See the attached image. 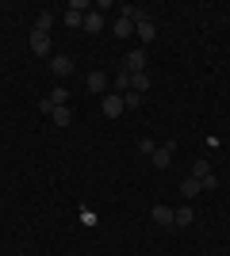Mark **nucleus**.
Here are the masks:
<instances>
[{"label": "nucleus", "mask_w": 230, "mask_h": 256, "mask_svg": "<svg viewBox=\"0 0 230 256\" xmlns=\"http://www.w3.org/2000/svg\"><path fill=\"white\" fill-rule=\"evenodd\" d=\"M100 111H104L108 118H119L123 111H127V104H123V96H119V92H108V96L100 100Z\"/></svg>", "instance_id": "1"}, {"label": "nucleus", "mask_w": 230, "mask_h": 256, "mask_svg": "<svg viewBox=\"0 0 230 256\" xmlns=\"http://www.w3.org/2000/svg\"><path fill=\"white\" fill-rule=\"evenodd\" d=\"M123 69L127 73H146V50H131L123 58Z\"/></svg>", "instance_id": "2"}, {"label": "nucleus", "mask_w": 230, "mask_h": 256, "mask_svg": "<svg viewBox=\"0 0 230 256\" xmlns=\"http://www.w3.org/2000/svg\"><path fill=\"white\" fill-rule=\"evenodd\" d=\"M50 73H54V76L73 73V58H69V54H54V58H50Z\"/></svg>", "instance_id": "3"}, {"label": "nucleus", "mask_w": 230, "mask_h": 256, "mask_svg": "<svg viewBox=\"0 0 230 256\" xmlns=\"http://www.w3.org/2000/svg\"><path fill=\"white\" fill-rule=\"evenodd\" d=\"M88 92H96V96H108V73H104V69L88 73Z\"/></svg>", "instance_id": "4"}, {"label": "nucleus", "mask_w": 230, "mask_h": 256, "mask_svg": "<svg viewBox=\"0 0 230 256\" xmlns=\"http://www.w3.org/2000/svg\"><path fill=\"white\" fill-rule=\"evenodd\" d=\"M169 160H173V146H157L150 153V164L153 168H169Z\"/></svg>", "instance_id": "5"}, {"label": "nucleus", "mask_w": 230, "mask_h": 256, "mask_svg": "<svg viewBox=\"0 0 230 256\" xmlns=\"http://www.w3.org/2000/svg\"><path fill=\"white\" fill-rule=\"evenodd\" d=\"M150 218H153V226H161V230H173V210H169V206H153L150 210Z\"/></svg>", "instance_id": "6"}, {"label": "nucleus", "mask_w": 230, "mask_h": 256, "mask_svg": "<svg viewBox=\"0 0 230 256\" xmlns=\"http://www.w3.org/2000/svg\"><path fill=\"white\" fill-rule=\"evenodd\" d=\"M196 222V210L192 206H176L173 210V230H184V226H192Z\"/></svg>", "instance_id": "7"}, {"label": "nucleus", "mask_w": 230, "mask_h": 256, "mask_svg": "<svg viewBox=\"0 0 230 256\" xmlns=\"http://www.w3.org/2000/svg\"><path fill=\"white\" fill-rule=\"evenodd\" d=\"M31 50L39 54V58H46V54H50V34H43V31H31Z\"/></svg>", "instance_id": "8"}, {"label": "nucleus", "mask_w": 230, "mask_h": 256, "mask_svg": "<svg viewBox=\"0 0 230 256\" xmlns=\"http://www.w3.org/2000/svg\"><path fill=\"white\" fill-rule=\"evenodd\" d=\"M150 73H131V92H138V96H146V92H150Z\"/></svg>", "instance_id": "9"}, {"label": "nucleus", "mask_w": 230, "mask_h": 256, "mask_svg": "<svg viewBox=\"0 0 230 256\" xmlns=\"http://www.w3.org/2000/svg\"><path fill=\"white\" fill-rule=\"evenodd\" d=\"M180 195H184V199H196V195H203V184H199L196 176H188V180L180 184Z\"/></svg>", "instance_id": "10"}, {"label": "nucleus", "mask_w": 230, "mask_h": 256, "mask_svg": "<svg viewBox=\"0 0 230 256\" xmlns=\"http://www.w3.org/2000/svg\"><path fill=\"white\" fill-rule=\"evenodd\" d=\"M85 31L88 34H100V31H104V16H100V12H88V16H85Z\"/></svg>", "instance_id": "11"}, {"label": "nucleus", "mask_w": 230, "mask_h": 256, "mask_svg": "<svg viewBox=\"0 0 230 256\" xmlns=\"http://www.w3.org/2000/svg\"><path fill=\"white\" fill-rule=\"evenodd\" d=\"M134 34H138L142 42H150L153 34H157V27H153V20H142V23H134Z\"/></svg>", "instance_id": "12"}, {"label": "nucleus", "mask_w": 230, "mask_h": 256, "mask_svg": "<svg viewBox=\"0 0 230 256\" xmlns=\"http://www.w3.org/2000/svg\"><path fill=\"white\" fill-rule=\"evenodd\" d=\"M50 27H54V12H39V16H35V31L50 34Z\"/></svg>", "instance_id": "13"}, {"label": "nucleus", "mask_w": 230, "mask_h": 256, "mask_svg": "<svg viewBox=\"0 0 230 256\" xmlns=\"http://www.w3.org/2000/svg\"><path fill=\"white\" fill-rule=\"evenodd\" d=\"M50 118H54V126H69V122H73V111H69V107H54Z\"/></svg>", "instance_id": "14"}, {"label": "nucleus", "mask_w": 230, "mask_h": 256, "mask_svg": "<svg viewBox=\"0 0 230 256\" xmlns=\"http://www.w3.org/2000/svg\"><path fill=\"white\" fill-rule=\"evenodd\" d=\"M134 34V23L127 20V16H119V20H115V38H131Z\"/></svg>", "instance_id": "15"}, {"label": "nucleus", "mask_w": 230, "mask_h": 256, "mask_svg": "<svg viewBox=\"0 0 230 256\" xmlns=\"http://www.w3.org/2000/svg\"><path fill=\"white\" fill-rule=\"evenodd\" d=\"M115 92H119V96H127V92H131V73H127V69H123V73H115Z\"/></svg>", "instance_id": "16"}, {"label": "nucleus", "mask_w": 230, "mask_h": 256, "mask_svg": "<svg viewBox=\"0 0 230 256\" xmlns=\"http://www.w3.org/2000/svg\"><path fill=\"white\" fill-rule=\"evenodd\" d=\"M46 100H50V104H54V107H66L69 92H66V88H54V92H50V96H46Z\"/></svg>", "instance_id": "17"}, {"label": "nucleus", "mask_w": 230, "mask_h": 256, "mask_svg": "<svg viewBox=\"0 0 230 256\" xmlns=\"http://www.w3.org/2000/svg\"><path fill=\"white\" fill-rule=\"evenodd\" d=\"M192 176H196V180H203V176H211L207 160H192Z\"/></svg>", "instance_id": "18"}, {"label": "nucleus", "mask_w": 230, "mask_h": 256, "mask_svg": "<svg viewBox=\"0 0 230 256\" xmlns=\"http://www.w3.org/2000/svg\"><path fill=\"white\" fill-rule=\"evenodd\" d=\"M81 23H85V16H81V12H73V8H69V12H66V27H81Z\"/></svg>", "instance_id": "19"}, {"label": "nucleus", "mask_w": 230, "mask_h": 256, "mask_svg": "<svg viewBox=\"0 0 230 256\" xmlns=\"http://www.w3.org/2000/svg\"><path fill=\"white\" fill-rule=\"evenodd\" d=\"M142 100H146V96H138V92H127V96H123V104H127V107H142Z\"/></svg>", "instance_id": "20"}, {"label": "nucleus", "mask_w": 230, "mask_h": 256, "mask_svg": "<svg viewBox=\"0 0 230 256\" xmlns=\"http://www.w3.org/2000/svg\"><path fill=\"white\" fill-rule=\"evenodd\" d=\"M199 184H203V192H215V188H219V180H215V176H203Z\"/></svg>", "instance_id": "21"}, {"label": "nucleus", "mask_w": 230, "mask_h": 256, "mask_svg": "<svg viewBox=\"0 0 230 256\" xmlns=\"http://www.w3.org/2000/svg\"><path fill=\"white\" fill-rule=\"evenodd\" d=\"M69 8H73V12H81V16H88V0H73Z\"/></svg>", "instance_id": "22"}, {"label": "nucleus", "mask_w": 230, "mask_h": 256, "mask_svg": "<svg viewBox=\"0 0 230 256\" xmlns=\"http://www.w3.org/2000/svg\"><path fill=\"white\" fill-rule=\"evenodd\" d=\"M138 150H142V153H146V157H150V153H153V150H157V146H153V142H150V138H142V142H138Z\"/></svg>", "instance_id": "23"}]
</instances>
